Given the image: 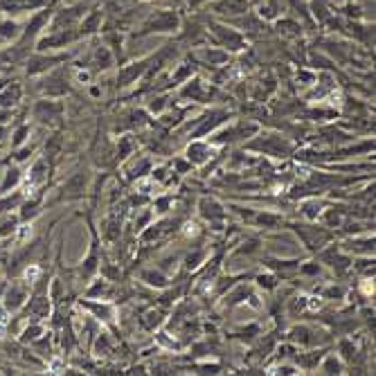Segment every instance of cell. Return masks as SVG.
I'll use <instances>...</instances> for the list:
<instances>
[{
	"label": "cell",
	"instance_id": "cell-1",
	"mask_svg": "<svg viewBox=\"0 0 376 376\" xmlns=\"http://www.w3.org/2000/svg\"><path fill=\"white\" fill-rule=\"evenodd\" d=\"M181 28V16L172 10H158L153 12L142 25L140 34H158V32H176Z\"/></svg>",
	"mask_w": 376,
	"mask_h": 376
},
{
	"label": "cell",
	"instance_id": "cell-2",
	"mask_svg": "<svg viewBox=\"0 0 376 376\" xmlns=\"http://www.w3.org/2000/svg\"><path fill=\"white\" fill-rule=\"evenodd\" d=\"M28 300H30V281H21V279L12 281L3 295V304L10 313L21 311Z\"/></svg>",
	"mask_w": 376,
	"mask_h": 376
},
{
	"label": "cell",
	"instance_id": "cell-3",
	"mask_svg": "<svg viewBox=\"0 0 376 376\" xmlns=\"http://www.w3.org/2000/svg\"><path fill=\"white\" fill-rule=\"evenodd\" d=\"M210 30H212V34H215L217 43H219L221 48H226V50H244V48H246V39H244L237 30L228 28V25L212 21V23H210Z\"/></svg>",
	"mask_w": 376,
	"mask_h": 376
},
{
	"label": "cell",
	"instance_id": "cell-4",
	"mask_svg": "<svg viewBox=\"0 0 376 376\" xmlns=\"http://www.w3.org/2000/svg\"><path fill=\"white\" fill-rule=\"evenodd\" d=\"M250 10L248 0H217L212 3V12L219 16H246Z\"/></svg>",
	"mask_w": 376,
	"mask_h": 376
},
{
	"label": "cell",
	"instance_id": "cell-5",
	"mask_svg": "<svg viewBox=\"0 0 376 376\" xmlns=\"http://www.w3.org/2000/svg\"><path fill=\"white\" fill-rule=\"evenodd\" d=\"M59 115H61V104H57V101H39V104L34 106V117H37L41 124L52 122Z\"/></svg>",
	"mask_w": 376,
	"mask_h": 376
},
{
	"label": "cell",
	"instance_id": "cell-6",
	"mask_svg": "<svg viewBox=\"0 0 376 376\" xmlns=\"http://www.w3.org/2000/svg\"><path fill=\"white\" fill-rule=\"evenodd\" d=\"M147 63H149V59H142V61L138 63H131V66H126L122 72L117 75V81H119V86H131V83L138 79V77L147 70Z\"/></svg>",
	"mask_w": 376,
	"mask_h": 376
},
{
	"label": "cell",
	"instance_id": "cell-7",
	"mask_svg": "<svg viewBox=\"0 0 376 376\" xmlns=\"http://www.w3.org/2000/svg\"><path fill=\"white\" fill-rule=\"evenodd\" d=\"M23 90L21 86H3V92H0V108H12L21 101Z\"/></svg>",
	"mask_w": 376,
	"mask_h": 376
},
{
	"label": "cell",
	"instance_id": "cell-8",
	"mask_svg": "<svg viewBox=\"0 0 376 376\" xmlns=\"http://www.w3.org/2000/svg\"><path fill=\"white\" fill-rule=\"evenodd\" d=\"M19 183H21V169H19V167H10V169L5 172L3 183H0V196H3V194H10Z\"/></svg>",
	"mask_w": 376,
	"mask_h": 376
},
{
	"label": "cell",
	"instance_id": "cell-9",
	"mask_svg": "<svg viewBox=\"0 0 376 376\" xmlns=\"http://www.w3.org/2000/svg\"><path fill=\"white\" fill-rule=\"evenodd\" d=\"M83 192V174L70 178V181L66 183L63 187V199H77V196H81Z\"/></svg>",
	"mask_w": 376,
	"mask_h": 376
},
{
	"label": "cell",
	"instance_id": "cell-10",
	"mask_svg": "<svg viewBox=\"0 0 376 376\" xmlns=\"http://www.w3.org/2000/svg\"><path fill=\"white\" fill-rule=\"evenodd\" d=\"M30 183L32 185H41V183H46L48 181V165H46V162L43 160H37V162H34V165H32V169H30Z\"/></svg>",
	"mask_w": 376,
	"mask_h": 376
},
{
	"label": "cell",
	"instance_id": "cell-11",
	"mask_svg": "<svg viewBox=\"0 0 376 376\" xmlns=\"http://www.w3.org/2000/svg\"><path fill=\"white\" fill-rule=\"evenodd\" d=\"M23 199H25V196L19 194V192H14L12 196H10V194H3V199H0V215H5V212L16 210L19 205H23Z\"/></svg>",
	"mask_w": 376,
	"mask_h": 376
},
{
	"label": "cell",
	"instance_id": "cell-12",
	"mask_svg": "<svg viewBox=\"0 0 376 376\" xmlns=\"http://www.w3.org/2000/svg\"><path fill=\"white\" fill-rule=\"evenodd\" d=\"M201 212H203L205 219H224V210H221V205L215 201H203Z\"/></svg>",
	"mask_w": 376,
	"mask_h": 376
},
{
	"label": "cell",
	"instance_id": "cell-13",
	"mask_svg": "<svg viewBox=\"0 0 376 376\" xmlns=\"http://www.w3.org/2000/svg\"><path fill=\"white\" fill-rule=\"evenodd\" d=\"M41 333H43V327H41V324H37V322H32L30 327H25V331L21 333V343H37L39 340V336Z\"/></svg>",
	"mask_w": 376,
	"mask_h": 376
},
{
	"label": "cell",
	"instance_id": "cell-14",
	"mask_svg": "<svg viewBox=\"0 0 376 376\" xmlns=\"http://www.w3.org/2000/svg\"><path fill=\"white\" fill-rule=\"evenodd\" d=\"M14 37H19V25L12 21L0 23V41H10Z\"/></svg>",
	"mask_w": 376,
	"mask_h": 376
},
{
	"label": "cell",
	"instance_id": "cell-15",
	"mask_svg": "<svg viewBox=\"0 0 376 376\" xmlns=\"http://www.w3.org/2000/svg\"><path fill=\"white\" fill-rule=\"evenodd\" d=\"M142 279L147 281V284H151V286H158V288L167 286V279L162 277L160 273H151V270H147V273H142Z\"/></svg>",
	"mask_w": 376,
	"mask_h": 376
},
{
	"label": "cell",
	"instance_id": "cell-16",
	"mask_svg": "<svg viewBox=\"0 0 376 376\" xmlns=\"http://www.w3.org/2000/svg\"><path fill=\"white\" fill-rule=\"evenodd\" d=\"M205 153H208V151H205L203 144H192V147L187 149V156H190L192 162H203L205 158H208Z\"/></svg>",
	"mask_w": 376,
	"mask_h": 376
},
{
	"label": "cell",
	"instance_id": "cell-17",
	"mask_svg": "<svg viewBox=\"0 0 376 376\" xmlns=\"http://www.w3.org/2000/svg\"><path fill=\"white\" fill-rule=\"evenodd\" d=\"M97 23H99V12H92L86 21L81 23V32L83 34H90V32H95L97 30Z\"/></svg>",
	"mask_w": 376,
	"mask_h": 376
},
{
	"label": "cell",
	"instance_id": "cell-18",
	"mask_svg": "<svg viewBox=\"0 0 376 376\" xmlns=\"http://www.w3.org/2000/svg\"><path fill=\"white\" fill-rule=\"evenodd\" d=\"M16 221L14 217H7V219H0V237H7V235H12L14 230H16Z\"/></svg>",
	"mask_w": 376,
	"mask_h": 376
},
{
	"label": "cell",
	"instance_id": "cell-19",
	"mask_svg": "<svg viewBox=\"0 0 376 376\" xmlns=\"http://www.w3.org/2000/svg\"><path fill=\"white\" fill-rule=\"evenodd\" d=\"M203 55L208 57V61H210V63H215V66H221V63H226V61H228V55H226V52H217V50H205Z\"/></svg>",
	"mask_w": 376,
	"mask_h": 376
},
{
	"label": "cell",
	"instance_id": "cell-20",
	"mask_svg": "<svg viewBox=\"0 0 376 376\" xmlns=\"http://www.w3.org/2000/svg\"><path fill=\"white\" fill-rule=\"evenodd\" d=\"M28 135H30V126H28V124H23L21 129L14 133V142H12V144H14V149H19L21 144H23L25 140H28Z\"/></svg>",
	"mask_w": 376,
	"mask_h": 376
},
{
	"label": "cell",
	"instance_id": "cell-21",
	"mask_svg": "<svg viewBox=\"0 0 376 376\" xmlns=\"http://www.w3.org/2000/svg\"><path fill=\"white\" fill-rule=\"evenodd\" d=\"M322 372H324V374H338V372H340V363H338L333 356H329V358H327V363L322 365Z\"/></svg>",
	"mask_w": 376,
	"mask_h": 376
},
{
	"label": "cell",
	"instance_id": "cell-22",
	"mask_svg": "<svg viewBox=\"0 0 376 376\" xmlns=\"http://www.w3.org/2000/svg\"><path fill=\"white\" fill-rule=\"evenodd\" d=\"M203 3H205V0H190V5H192V7H196V5H203Z\"/></svg>",
	"mask_w": 376,
	"mask_h": 376
}]
</instances>
